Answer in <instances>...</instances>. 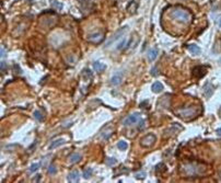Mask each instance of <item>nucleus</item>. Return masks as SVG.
I'll return each instance as SVG.
<instances>
[{"mask_svg":"<svg viewBox=\"0 0 221 183\" xmlns=\"http://www.w3.org/2000/svg\"><path fill=\"white\" fill-rule=\"evenodd\" d=\"M159 75V70H158V67H153L151 69V76H158Z\"/></svg>","mask_w":221,"mask_h":183,"instance_id":"nucleus-31","label":"nucleus"},{"mask_svg":"<svg viewBox=\"0 0 221 183\" xmlns=\"http://www.w3.org/2000/svg\"><path fill=\"white\" fill-rule=\"evenodd\" d=\"M151 90H152L154 93H159V92H161L163 90V85L161 82H154L152 86H151Z\"/></svg>","mask_w":221,"mask_h":183,"instance_id":"nucleus-18","label":"nucleus"},{"mask_svg":"<svg viewBox=\"0 0 221 183\" xmlns=\"http://www.w3.org/2000/svg\"><path fill=\"white\" fill-rule=\"evenodd\" d=\"M140 120V114L139 113H132L129 116H127L125 120L123 121V125L124 126H132L134 124H136L138 121Z\"/></svg>","mask_w":221,"mask_h":183,"instance_id":"nucleus-5","label":"nucleus"},{"mask_svg":"<svg viewBox=\"0 0 221 183\" xmlns=\"http://www.w3.org/2000/svg\"><path fill=\"white\" fill-rule=\"evenodd\" d=\"M220 178H221V172H220Z\"/></svg>","mask_w":221,"mask_h":183,"instance_id":"nucleus-39","label":"nucleus"},{"mask_svg":"<svg viewBox=\"0 0 221 183\" xmlns=\"http://www.w3.org/2000/svg\"><path fill=\"white\" fill-rule=\"evenodd\" d=\"M38 181H41V175H37V177H35L34 179H33V182H38Z\"/></svg>","mask_w":221,"mask_h":183,"instance_id":"nucleus-35","label":"nucleus"},{"mask_svg":"<svg viewBox=\"0 0 221 183\" xmlns=\"http://www.w3.org/2000/svg\"><path fill=\"white\" fill-rule=\"evenodd\" d=\"M158 54H159V52H158V49H157V48L150 49L149 53H148V59L152 62V60H154L155 58L158 57Z\"/></svg>","mask_w":221,"mask_h":183,"instance_id":"nucleus-19","label":"nucleus"},{"mask_svg":"<svg viewBox=\"0 0 221 183\" xmlns=\"http://www.w3.org/2000/svg\"><path fill=\"white\" fill-rule=\"evenodd\" d=\"M34 116H35V118L38 121V122H43V121H44V115L42 114L40 111H35L34 112Z\"/></svg>","mask_w":221,"mask_h":183,"instance_id":"nucleus-23","label":"nucleus"},{"mask_svg":"<svg viewBox=\"0 0 221 183\" xmlns=\"http://www.w3.org/2000/svg\"><path fill=\"white\" fill-rule=\"evenodd\" d=\"M219 25H220V26H221V20H220V22H219Z\"/></svg>","mask_w":221,"mask_h":183,"instance_id":"nucleus-38","label":"nucleus"},{"mask_svg":"<svg viewBox=\"0 0 221 183\" xmlns=\"http://www.w3.org/2000/svg\"><path fill=\"white\" fill-rule=\"evenodd\" d=\"M92 173H93V170H92L91 168L84 169V171H83V178H84V179H89V178H91Z\"/></svg>","mask_w":221,"mask_h":183,"instance_id":"nucleus-21","label":"nucleus"},{"mask_svg":"<svg viewBox=\"0 0 221 183\" xmlns=\"http://www.w3.org/2000/svg\"><path fill=\"white\" fill-rule=\"evenodd\" d=\"M167 170V167L164 163H159L158 166L155 167V171L157 172H161V171H165Z\"/></svg>","mask_w":221,"mask_h":183,"instance_id":"nucleus-24","label":"nucleus"},{"mask_svg":"<svg viewBox=\"0 0 221 183\" xmlns=\"http://www.w3.org/2000/svg\"><path fill=\"white\" fill-rule=\"evenodd\" d=\"M122 81H123V75H122V72H117V74H115L112 77V79H111V85H113V86H118Z\"/></svg>","mask_w":221,"mask_h":183,"instance_id":"nucleus-8","label":"nucleus"},{"mask_svg":"<svg viewBox=\"0 0 221 183\" xmlns=\"http://www.w3.org/2000/svg\"><path fill=\"white\" fill-rule=\"evenodd\" d=\"M175 113L177 116H180L183 120H190V118H193L196 115L197 109H196L195 106H187V108L178 109Z\"/></svg>","mask_w":221,"mask_h":183,"instance_id":"nucleus-2","label":"nucleus"},{"mask_svg":"<svg viewBox=\"0 0 221 183\" xmlns=\"http://www.w3.org/2000/svg\"><path fill=\"white\" fill-rule=\"evenodd\" d=\"M126 44H127V41H126V40L121 41V43H119V44H118V45H117V49H118V51H122V49H123L124 47L126 46Z\"/></svg>","mask_w":221,"mask_h":183,"instance_id":"nucleus-28","label":"nucleus"},{"mask_svg":"<svg viewBox=\"0 0 221 183\" xmlns=\"http://www.w3.org/2000/svg\"><path fill=\"white\" fill-rule=\"evenodd\" d=\"M137 9H138V2L136 0H132V1L127 5V11L129 12V13H132V15L136 13Z\"/></svg>","mask_w":221,"mask_h":183,"instance_id":"nucleus-10","label":"nucleus"},{"mask_svg":"<svg viewBox=\"0 0 221 183\" xmlns=\"http://www.w3.org/2000/svg\"><path fill=\"white\" fill-rule=\"evenodd\" d=\"M135 177L137 178V179H145V178H146V172H139V173H137Z\"/></svg>","mask_w":221,"mask_h":183,"instance_id":"nucleus-30","label":"nucleus"},{"mask_svg":"<svg viewBox=\"0 0 221 183\" xmlns=\"http://www.w3.org/2000/svg\"><path fill=\"white\" fill-rule=\"evenodd\" d=\"M171 18L177 22L188 23L192 20V15L183 8H175L171 11Z\"/></svg>","mask_w":221,"mask_h":183,"instance_id":"nucleus-1","label":"nucleus"},{"mask_svg":"<svg viewBox=\"0 0 221 183\" xmlns=\"http://www.w3.org/2000/svg\"><path fill=\"white\" fill-rule=\"evenodd\" d=\"M117 147H118V149H121V150H125V149H127L128 145H127V143L125 140H119L117 143Z\"/></svg>","mask_w":221,"mask_h":183,"instance_id":"nucleus-22","label":"nucleus"},{"mask_svg":"<svg viewBox=\"0 0 221 183\" xmlns=\"http://www.w3.org/2000/svg\"><path fill=\"white\" fill-rule=\"evenodd\" d=\"M79 2H80L81 7L83 9H88V7L90 5V0H79Z\"/></svg>","mask_w":221,"mask_h":183,"instance_id":"nucleus-25","label":"nucleus"},{"mask_svg":"<svg viewBox=\"0 0 221 183\" xmlns=\"http://www.w3.org/2000/svg\"><path fill=\"white\" fill-rule=\"evenodd\" d=\"M157 141V137H155V135L153 134H148L146 136L141 138L140 140V144L141 146L145 147V148H149V147H152L153 145L155 144Z\"/></svg>","mask_w":221,"mask_h":183,"instance_id":"nucleus-3","label":"nucleus"},{"mask_svg":"<svg viewBox=\"0 0 221 183\" xmlns=\"http://www.w3.org/2000/svg\"><path fill=\"white\" fill-rule=\"evenodd\" d=\"M207 74V68L204 66H197L194 68V76L197 78H201Z\"/></svg>","mask_w":221,"mask_h":183,"instance_id":"nucleus-7","label":"nucleus"},{"mask_svg":"<svg viewBox=\"0 0 221 183\" xmlns=\"http://www.w3.org/2000/svg\"><path fill=\"white\" fill-rule=\"evenodd\" d=\"M127 31H128V26H126V25L123 26V28H121L119 30H117V32H115L114 35H113V36L111 37L109 41H107V44L105 45V47H109V46H111L113 43H114V42H116L118 38H121V37L123 36V35L125 34Z\"/></svg>","mask_w":221,"mask_h":183,"instance_id":"nucleus-4","label":"nucleus"},{"mask_svg":"<svg viewBox=\"0 0 221 183\" xmlns=\"http://www.w3.org/2000/svg\"><path fill=\"white\" fill-rule=\"evenodd\" d=\"M6 62H1V64H0V68H1V72H5L6 70Z\"/></svg>","mask_w":221,"mask_h":183,"instance_id":"nucleus-32","label":"nucleus"},{"mask_svg":"<svg viewBox=\"0 0 221 183\" xmlns=\"http://www.w3.org/2000/svg\"><path fill=\"white\" fill-rule=\"evenodd\" d=\"M5 56H6V49H5V47L1 46V58L5 57Z\"/></svg>","mask_w":221,"mask_h":183,"instance_id":"nucleus-34","label":"nucleus"},{"mask_svg":"<svg viewBox=\"0 0 221 183\" xmlns=\"http://www.w3.org/2000/svg\"><path fill=\"white\" fill-rule=\"evenodd\" d=\"M93 68L94 70H96L98 72H103L105 69H106V65L101 62H94L93 63Z\"/></svg>","mask_w":221,"mask_h":183,"instance_id":"nucleus-13","label":"nucleus"},{"mask_svg":"<svg viewBox=\"0 0 221 183\" xmlns=\"http://www.w3.org/2000/svg\"><path fill=\"white\" fill-rule=\"evenodd\" d=\"M65 143H66V140L63 139V138H57V139H55L54 141H53V143L49 145V149L52 150V149L57 148V147L61 146V145H63V144H65Z\"/></svg>","mask_w":221,"mask_h":183,"instance_id":"nucleus-14","label":"nucleus"},{"mask_svg":"<svg viewBox=\"0 0 221 183\" xmlns=\"http://www.w3.org/2000/svg\"><path fill=\"white\" fill-rule=\"evenodd\" d=\"M144 127H145V121L141 120L140 121V124H139V126H138V128L141 129V128H144Z\"/></svg>","mask_w":221,"mask_h":183,"instance_id":"nucleus-33","label":"nucleus"},{"mask_svg":"<svg viewBox=\"0 0 221 183\" xmlns=\"http://www.w3.org/2000/svg\"><path fill=\"white\" fill-rule=\"evenodd\" d=\"M113 133H114V129L112 128V127H107V129H104L103 132L101 133V136L104 138V139H109L111 136L113 135Z\"/></svg>","mask_w":221,"mask_h":183,"instance_id":"nucleus-17","label":"nucleus"},{"mask_svg":"<svg viewBox=\"0 0 221 183\" xmlns=\"http://www.w3.org/2000/svg\"><path fill=\"white\" fill-rule=\"evenodd\" d=\"M40 166H41V163H33V165L30 167V171H31V172L36 171V170L40 168Z\"/></svg>","mask_w":221,"mask_h":183,"instance_id":"nucleus-29","label":"nucleus"},{"mask_svg":"<svg viewBox=\"0 0 221 183\" xmlns=\"http://www.w3.org/2000/svg\"><path fill=\"white\" fill-rule=\"evenodd\" d=\"M104 40V34L101 33V32H94V33H91L88 36V41H90L91 43H101L102 41Z\"/></svg>","mask_w":221,"mask_h":183,"instance_id":"nucleus-6","label":"nucleus"},{"mask_svg":"<svg viewBox=\"0 0 221 183\" xmlns=\"http://www.w3.org/2000/svg\"><path fill=\"white\" fill-rule=\"evenodd\" d=\"M216 133H217V135H218V136H221V127L217 129V131H216Z\"/></svg>","mask_w":221,"mask_h":183,"instance_id":"nucleus-36","label":"nucleus"},{"mask_svg":"<svg viewBox=\"0 0 221 183\" xmlns=\"http://www.w3.org/2000/svg\"><path fill=\"white\" fill-rule=\"evenodd\" d=\"M187 48H188V51H190L193 55L200 54V47H199L198 45H196V44H190V45L187 46Z\"/></svg>","mask_w":221,"mask_h":183,"instance_id":"nucleus-16","label":"nucleus"},{"mask_svg":"<svg viewBox=\"0 0 221 183\" xmlns=\"http://www.w3.org/2000/svg\"><path fill=\"white\" fill-rule=\"evenodd\" d=\"M50 5H52L53 8L57 9V10H61V9L63 8V3L59 2V1H57V0H52V1H50Z\"/></svg>","mask_w":221,"mask_h":183,"instance_id":"nucleus-20","label":"nucleus"},{"mask_svg":"<svg viewBox=\"0 0 221 183\" xmlns=\"http://www.w3.org/2000/svg\"><path fill=\"white\" fill-rule=\"evenodd\" d=\"M117 162V160L115 159V158H113V157H111V158H107V160H106V165L109 167H112L113 165H115V163Z\"/></svg>","mask_w":221,"mask_h":183,"instance_id":"nucleus-26","label":"nucleus"},{"mask_svg":"<svg viewBox=\"0 0 221 183\" xmlns=\"http://www.w3.org/2000/svg\"><path fill=\"white\" fill-rule=\"evenodd\" d=\"M47 172L50 173V175H55V173L57 172V169H56V167H55L54 165H50V166L48 167V169H47Z\"/></svg>","mask_w":221,"mask_h":183,"instance_id":"nucleus-27","label":"nucleus"},{"mask_svg":"<svg viewBox=\"0 0 221 183\" xmlns=\"http://www.w3.org/2000/svg\"><path fill=\"white\" fill-rule=\"evenodd\" d=\"M219 64H220V65H221V58H220V59H219Z\"/></svg>","mask_w":221,"mask_h":183,"instance_id":"nucleus-37","label":"nucleus"},{"mask_svg":"<svg viewBox=\"0 0 221 183\" xmlns=\"http://www.w3.org/2000/svg\"><path fill=\"white\" fill-rule=\"evenodd\" d=\"M81 158H82V156H81L80 154H78V152H73V154H71L70 156H69V162L70 163H77L81 160Z\"/></svg>","mask_w":221,"mask_h":183,"instance_id":"nucleus-15","label":"nucleus"},{"mask_svg":"<svg viewBox=\"0 0 221 183\" xmlns=\"http://www.w3.org/2000/svg\"><path fill=\"white\" fill-rule=\"evenodd\" d=\"M204 93L207 98H209L213 93V86L210 82H206L204 87Z\"/></svg>","mask_w":221,"mask_h":183,"instance_id":"nucleus-11","label":"nucleus"},{"mask_svg":"<svg viewBox=\"0 0 221 183\" xmlns=\"http://www.w3.org/2000/svg\"><path fill=\"white\" fill-rule=\"evenodd\" d=\"M80 180V175H79V172L77 170H73L68 175V181L69 182H79Z\"/></svg>","mask_w":221,"mask_h":183,"instance_id":"nucleus-9","label":"nucleus"},{"mask_svg":"<svg viewBox=\"0 0 221 183\" xmlns=\"http://www.w3.org/2000/svg\"><path fill=\"white\" fill-rule=\"evenodd\" d=\"M81 77L83 78V80L88 81V80H91L92 78H93V75H92V72L90 69L84 68L83 70L81 72Z\"/></svg>","mask_w":221,"mask_h":183,"instance_id":"nucleus-12","label":"nucleus"}]
</instances>
